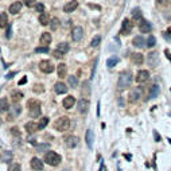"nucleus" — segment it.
I'll return each instance as SVG.
<instances>
[{
    "label": "nucleus",
    "mask_w": 171,
    "mask_h": 171,
    "mask_svg": "<svg viewBox=\"0 0 171 171\" xmlns=\"http://www.w3.org/2000/svg\"><path fill=\"white\" fill-rule=\"evenodd\" d=\"M27 108H28V113L31 117H39L40 112H42V106L38 100H28L27 101Z\"/></svg>",
    "instance_id": "nucleus-1"
},
{
    "label": "nucleus",
    "mask_w": 171,
    "mask_h": 171,
    "mask_svg": "<svg viewBox=\"0 0 171 171\" xmlns=\"http://www.w3.org/2000/svg\"><path fill=\"white\" fill-rule=\"evenodd\" d=\"M69 127H70V120H69V117H66V116H62V117L57 118V121L54 123V128L59 132L67 131Z\"/></svg>",
    "instance_id": "nucleus-2"
},
{
    "label": "nucleus",
    "mask_w": 171,
    "mask_h": 171,
    "mask_svg": "<svg viewBox=\"0 0 171 171\" xmlns=\"http://www.w3.org/2000/svg\"><path fill=\"white\" fill-rule=\"evenodd\" d=\"M44 162L50 164V166H58L59 162H61V155H58L54 151H48L46 153V156H44Z\"/></svg>",
    "instance_id": "nucleus-3"
},
{
    "label": "nucleus",
    "mask_w": 171,
    "mask_h": 171,
    "mask_svg": "<svg viewBox=\"0 0 171 171\" xmlns=\"http://www.w3.org/2000/svg\"><path fill=\"white\" fill-rule=\"evenodd\" d=\"M131 82H132V74L131 73H121L120 77H118L117 86L120 89H125L131 85Z\"/></svg>",
    "instance_id": "nucleus-4"
},
{
    "label": "nucleus",
    "mask_w": 171,
    "mask_h": 171,
    "mask_svg": "<svg viewBox=\"0 0 171 171\" xmlns=\"http://www.w3.org/2000/svg\"><path fill=\"white\" fill-rule=\"evenodd\" d=\"M143 96V89L140 86H137V88H133L129 93V102H137V101L140 100V97Z\"/></svg>",
    "instance_id": "nucleus-5"
},
{
    "label": "nucleus",
    "mask_w": 171,
    "mask_h": 171,
    "mask_svg": "<svg viewBox=\"0 0 171 171\" xmlns=\"http://www.w3.org/2000/svg\"><path fill=\"white\" fill-rule=\"evenodd\" d=\"M39 69L43 73H46V74H48V73H53L54 71V65L51 61H48V59H43V61H40L39 63Z\"/></svg>",
    "instance_id": "nucleus-6"
},
{
    "label": "nucleus",
    "mask_w": 171,
    "mask_h": 171,
    "mask_svg": "<svg viewBox=\"0 0 171 171\" xmlns=\"http://www.w3.org/2000/svg\"><path fill=\"white\" fill-rule=\"evenodd\" d=\"M149 78V71L148 70H139L137 71V74H136L135 79L137 83H143L145 82L147 79Z\"/></svg>",
    "instance_id": "nucleus-7"
},
{
    "label": "nucleus",
    "mask_w": 171,
    "mask_h": 171,
    "mask_svg": "<svg viewBox=\"0 0 171 171\" xmlns=\"http://www.w3.org/2000/svg\"><path fill=\"white\" fill-rule=\"evenodd\" d=\"M132 22L129 20V19H124L123 20V24H121V30H120V32L123 34V35H128L129 32L132 31Z\"/></svg>",
    "instance_id": "nucleus-8"
},
{
    "label": "nucleus",
    "mask_w": 171,
    "mask_h": 171,
    "mask_svg": "<svg viewBox=\"0 0 171 171\" xmlns=\"http://www.w3.org/2000/svg\"><path fill=\"white\" fill-rule=\"evenodd\" d=\"M83 35V30H82V27H74L73 28V31H71V38H73V40L74 42H78V40H81V38H82Z\"/></svg>",
    "instance_id": "nucleus-9"
},
{
    "label": "nucleus",
    "mask_w": 171,
    "mask_h": 171,
    "mask_svg": "<svg viewBox=\"0 0 171 171\" xmlns=\"http://www.w3.org/2000/svg\"><path fill=\"white\" fill-rule=\"evenodd\" d=\"M88 110H89V101L86 100V98H81V100L78 101V112L85 114Z\"/></svg>",
    "instance_id": "nucleus-10"
},
{
    "label": "nucleus",
    "mask_w": 171,
    "mask_h": 171,
    "mask_svg": "<svg viewBox=\"0 0 171 171\" xmlns=\"http://www.w3.org/2000/svg\"><path fill=\"white\" fill-rule=\"evenodd\" d=\"M147 61H148V65L155 67V66L159 65V55L156 53H149L148 54V58H147Z\"/></svg>",
    "instance_id": "nucleus-11"
},
{
    "label": "nucleus",
    "mask_w": 171,
    "mask_h": 171,
    "mask_svg": "<svg viewBox=\"0 0 171 171\" xmlns=\"http://www.w3.org/2000/svg\"><path fill=\"white\" fill-rule=\"evenodd\" d=\"M65 143H66V145H67L69 148H73V147H75V145L78 144V137H75V136H73V135L66 136Z\"/></svg>",
    "instance_id": "nucleus-12"
},
{
    "label": "nucleus",
    "mask_w": 171,
    "mask_h": 171,
    "mask_svg": "<svg viewBox=\"0 0 171 171\" xmlns=\"http://www.w3.org/2000/svg\"><path fill=\"white\" fill-rule=\"evenodd\" d=\"M31 168L35 171H39L43 168V162L39 158H32L31 159Z\"/></svg>",
    "instance_id": "nucleus-13"
},
{
    "label": "nucleus",
    "mask_w": 171,
    "mask_h": 171,
    "mask_svg": "<svg viewBox=\"0 0 171 171\" xmlns=\"http://www.w3.org/2000/svg\"><path fill=\"white\" fill-rule=\"evenodd\" d=\"M24 128H26V131L28 132V133H35L38 129H40L39 128V124L34 123V121H30V123H26V125H24Z\"/></svg>",
    "instance_id": "nucleus-14"
},
{
    "label": "nucleus",
    "mask_w": 171,
    "mask_h": 171,
    "mask_svg": "<svg viewBox=\"0 0 171 171\" xmlns=\"http://www.w3.org/2000/svg\"><path fill=\"white\" fill-rule=\"evenodd\" d=\"M151 28H152V26L149 24V22H147V20H140V24H139V30H140V32H151Z\"/></svg>",
    "instance_id": "nucleus-15"
},
{
    "label": "nucleus",
    "mask_w": 171,
    "mask_h": 171,
    "mask_svg": "<svg viewBox=\"0 0 171 171\" xmlns=\"http://www.w3.org/2000/svg\"><path fill=\"white\" fill-rule=\"evenodd\" d=\"M77 7H78V1H77V0H71V1H69L67 4H65L63 11H65V12H73Z\"/></svg>",
    "instance_id": "nucleus-16"
},
{
    "label": "nucleus",
    "mask_w": 171,
    "mask_h": 171,
    "mask_svg": "<svg viewBox=\"0 0 171 171\" xmlns=\"http://www.w3.org/2000/svg\"><path fill=\"white\" fill-rule=\"evenodd\" d=\"M131 59L135 65H141V63L144 62V57H143V54H140V53H132Z\"/></svg>",
    "instance_id": "nucleus-17"
},
{
    "label": "nucleus",
    "mask_w": 171,
    "mask_h": 171,
    "mask_svg": "<svg viewBox=\"0 0 171 171\" xmlns=\"http://www.w3.org/2000/svg\"><path fill=\"white\" fill-rule=\"evenodd\" d=\"M63 108H66V109H70V108H73V105L75 104V98L73 96H67L65 97V100H63Z\"/></svg>",
    "instance_id": "nucleus-18"
},
{
    "label": "nucleus",
    "mask_w": 171,
    "mask_h": 171,
    "mask_svg": "<svg viewBox=\"0 0 171 171\" xmlns=\"http://www.w3.org/2000/svg\"><path fill=\"white\" fill-rule=\"evenodd\" d=\"M132 43H133V46H135V47H137V48H143L144 47V46H147V44H145V40L143 39V36H135V38H133V40H132Z\"/></svg>",
    "instance_id": "nucleus-19"
},
{
    "label": "nucleus",
    "mask_w": 171,
    "mask_h": 171,
    "mask_svg": "<svg viewBox=\"0 0 171 171\" xmlns=\"http://www.w3.org/2000/svg\"><path fill=\"white\" fill-rule=\"evenodd\" d=\"M40 44H43V46H48V44L51 43V34L50 32H43L42 35H40Z\"/></svg>",
    "instance_id": "nucleus-20"
},
{
    "label": "nucleus",
    "mask_w": 171,
    "mask_h": 171,
    "mask_svg": "<svg viewBox=\"0 0 171 171\" xmlns=\"http://www.w3.org/2000/svg\"><path fill=\"white\" fill-rule=\"evenodd\" d=\"M57 73H58V77H59V78L66 77V74H67V67H66L65 63H59V65H58Z\"/></svg>",
    "instance_id": "nucleus-21"
},
{
    "label": "nucleus",
    "mask_w": 171,
    "mask_h": 171,
    "mask_svg": "<svg viewBox=\"0 0 171 171\" xmlns=\"http://www.w3.org/2000/svg\"><path fill=\"white\" fill-rule=\"evenodd\" d=\"M20 9H22V3H20V1H15V3H12L11 7H9V12L12 13V15H16Z\"/></svg>",
    "instance_id": "nucleus-22"
},
{
    "label": "nucleus",
    "mask_w": 171,
    "mask_h": 171,
    "mask_svg": "<svg viewBox=\"0 0 171 171\" xmlns=\"http://www.w3.org/2000/svg\"><path fill=\"white\" fill-rule=\"evenodd\" d=\"M54 89H55V92H57L58 94H62V93L67 92V86H66L63 82H57L55 86H54Z\"/></svg>",
    "instance_id": "nucleus-23"
},
{
    "label": "nucleus",
    "mask_w": 171,
    "mask_h": 171,
    "mask_svg": "<svg viewBox=\"0 0 171 171\" xmlns=\"http://www.w3.org/2000/svg\"><path fill=\"white\" fill-rule=\"evenodd\" d=\"M93 140H94V133H93L92 129H88L86 131V144H88L89 148L93 147Z\"/></svg>",
    "instance_id": "nucleus-24"
},
{
    "label": "nucleus",
    "mask_w": 171,
    "mask_h": 171,
    "mask_svg": "<svg viewBox=\"0 0 171 171\" xmlns=\"http://www.w3.org/2000/svg\"><path fill=\"white\" fill-rule=\"evenodd\" d=\"M159 92H160V89H159L158 85H152L151 89H149V94H148V98H155V97L159 96Z\"/></svg>",
    "instance_id": "nucleus-25"
},
{
    "label": "nucleus",
    "mask_w": 171,
    "mask_h": 171,
    "mask_svg": "<svg viewBox=\"0 0 171 171\" xmlns=\"http://www.w3.org/2000/svg\"><path fill=\"white\" fill-rule=\"evenodd\" d=\"M7 110H9L8 100H7L5 97H3V98L0 100V112L3 113V112H7Z\"/></svg>",
    "instance_id": "nucleus-26"
},
{
    "label": "nucleus",
    "mask_w": 171,
    "mask_h": 171,
    "mask_svg": "<svg viewBox=\"0 0 171 171\" xmlns=\"http://www.w3.org/2000/svg\"><path fill=\"white\" fill-rule=\"evenodd\" d=\"M7 26H8V16H7V13L5 12L0 13V28H5Z\"/></svg>",
    "instance_id": "nucleus-27"
},
{
    "label": "nucleus",
    "mask_w": 171,
    "mask_h": 171,
    "mask_svg": "<svg viewBox=\"0 0 171 171\" xmlns=\"http://www.w3.org/2000/svg\"><path fill=\"white\" fill-rule=\"evenodd\" d=\"M39 22H40V24H42V26H47L48 22H50V16H48L46 12H42L39 15Z\"/></svg>",
    "instance_id": "nucleus-28"
},
{
    "label": "nucleus",
    "mask_w": 171,
    "mask_h": 171,
    "mask_svg": "<svg viewBox=\"0 0 171 171\" xmlns=\"http://www.w3.org/2000/svg\"><path fill=\"white\" fill-rule=\"evenodd\" d=\"M132 18L135 19V20H143V16H141V11L140 8H133L132 9Z\"/></svg>",
    "instance_id": "nucleus-29"
},
{
    "label": "nucleus",
    "mask_w": 171,
    "mask_h": 171,
    "mask_svg": "<svg viewBox=\"0 0 171 171\" xmlns=\"http://www.w3.org/2000/svg\"><path fill=\"white\" fill-rule=\"evenodd\" d=\"M9 110L12 112V114L9 116V120H13V117H15V116H18V114H20V112H22V108L16 105V106H13V108H9Z\"/></svg>",
    "instance_id": "nucleus-30"
},
{
    "label": "nucleus",
    "mask_w": 171,
    "mask_h": 171,
    "mask_svg": "<svg viewBox=\"0 0 171 171\" xmlns=\"http://www.w3.org/2000/svg\"><path fill=\"white\" fill-rule=\"evenodd\" d=\"M11 97H12V101L16 104L18 101H20L23 98V93L22 92H12V94H11Z\"/></svg>",
    "instance_id": "nucleus-31"
},
{
    "label": "nucleus",
    "mask_w": 171,
    "mask_h": 171,
    "mask_svg": "<svg viewBox=\"0 0 171 171\" xmlns=\"http://www.w3.org/2000/svg\"><path fill=\"white\" fill-rule=\"evenodd\" d=\"M57 50H59L61 53L66 54V53H67V51H69V44L66 43V42H62V43H59V44H58Z\"/></svg>",
    "instance_id": "nucleus-32"
},
{
    "label": "nucleus",
    "mask_w": 171,
    "mask_h": 171,
    "mask_svg": "<svg viewBox=\"0 0 171 171\" xmlns=\"http://www.w3.org/2000/svg\"><path fill=\"white\" fill-rule=\"evenodd\" d=\"M116 63H118V58L116 57V55H113V57H110L108 61H106V66L108 67H113Z\"/></svg>",
    "instance_id": "nucleus-33"
},
{
    "label": "nucleus",
    "mask_w": 171,
    "mask_h": 171,
    "mask_svg": "<svg viewBox=\"0 0 171 171\" xmlns=\"http://www.w3.org/2000/svg\"><path fill=\"white\" fill-rule=\"evenodd\" d=\"M69 85H70L71 88H77L78 86V78L75 75H70L69 77Z\"/></svg>",
    "instance_id": "nucleus-34"
},
{
    "label": "nucleus",
    "mask_w": 171,
    "mask_h": 171,
    "mask_svg": "<svg viewBox=\"0 0 171 171\" xmlns=\"http://www.w3.org/2000/svg\"><path fill=\"white\" fill-rule=\"evenodd\" d=\"M89 93H90V86H89L88 81H85L83 82V88H82V94L83 96H89Z\"/></svg>",
    "instance_id": "nucleus-35"
},
{
    "label": "nucleus",
    "mask_w": 171,
    "mask_h": 171,
    "mask_svg": "<svg viewBox=\"0 0 171 171\" xmlns=\"http://www.w3.org/2000/svg\"><path fill=\"white\" fill-rule=\"evenodd\" d=\"M32 90H34L35 93H43L44 92V86L42 85V83H35L34 88H32Z\"/></svg>",
    "instance_id": "nucleus-36"
},
{
    "label": "nucleus",
    "mask_w": 171,
    "mask_h": 171,
    "mask_svg": "<svg viewBox=\"0 0 171 171\" xmlns=\"http://www.w3.org/2000/svg\"><path fill=\"white\" fill-rule=\"evenodd\" d=\"M100 42H101V36L100 35H96L92 39V42H90V46H92V47H97V46L100 44Z\"/></svg>",
    "instance_id": "nucleus-37"
},
{
    "label": "nucleus",
    "mask_w": 171,
    "mask_h": 171,
    "mask_svg": "<svg viewBox=\"0 0 171 171\" xmlns=\"http://www.w3.org/2000/svg\"><path fill=\"white\" fill-rule=\"evenodd\" d=\"M50 26H51V30L55 31L58 27H59V20H58L57 18H53L51 19V24H50Z\"/></svg>",
    "instance_id": "nucleus-38"
},
{
    "label": "nucleus",
    "mask_w": 171,
    "mask_h": 171,
    "mask_svg": "<svg viewBox=\"0 0 171 171\" xmlns=\"http://www.w3.org/2000/svg\"><path fill=\"white\" fill-rule=\"evenodd\" d=\"M46 149H50V144L48 143H43V144H39L36 145V151H46Z\"/></svg>",
    "instance_id": "nucleus-39"
},
{
    "label": "nucleus",
    "mask_w": 171,
    "mask_h": 171,
    "mask_svg": "<svg viewBox=\"0 0 171 171\" xmlns=\"http://www.w3.org/2000/svg\"><path fill=\"white\" fill-rule=\"evenodd\" d=\"M155 44H156V39H155V36L149 35V38L147 39V46H148V47H153Z\"/></svg>",
    "instance_id": "nucleus-40"
},
{
    "label": "nucleus",
    "mask_w": 171,
    "mask_h": 171,
    "mask_svg": "<svg viewBox=\"0 0 171 171\" xmlns=\"http://www.w3.org/2000/svg\"><path fill=\"white\" fill-rule=\"evenodd\" d=\"M47 123H48V117H42L39 120V123H38V124H39V128H40V129L44 128L46 125H47Z\"/></svg>",
    "instance_id": "nucleus-41"
},
{
    "label": "nucleus",
    "mask_w": 171,
    "mask_h": 171,
    "mask_svg": "<svg viewBox=\"0 0 171 171\" xmlns=\"http://www.w3.org/2000/svg\"><path fill=\"white\" fill-rule=\"evenodd\" d=\"M35 53H48V47L47 46H40V47L35 48Z\"/></svg>",
    "instance_id": "nucleus-42"
},
{
    "label": "nucleus",
    "mask_w": 171,
    "mask_h": 171,
    "mask_svg": "<svg viewBox=\"0 0 171 171\" xmlns=\"http://www.w3.org/2000/svg\"><path fill=\"white\" fill-rule=\"evenodd\" d=\"M8 171H20V166H19L18 163H12L8 167Z\"/></svg>",
    "instance_id": "nucleus-43"
},
{
    "label": "nucleus",
    "mask_w": 171,
    "mask_h": 171,
    "mask_svg": "<svg viewBox=\"0 0 171 171\" xmlns=\"http://www.w3.org/2000/svg\"><path fill=\"white\" fill-rule=\"evenodd\" d=\"M11 158H12V153H11V152H7V151H5L4 155H3V162H8Z\"/></svg>",
    "instance_id": "nucleus-44"
},
{
    "label": "nucleus",
    "mask_w": 171,
    "mask_h": 171,
    "mask_svg": "<svg viewBox=\"0 0 171 171\" xmlns=\"http://www.w3.org/2000/svg\"><path fill=\"white\" fill-rule=\"evenodd\" d=\"M23 3L27 7H32V5H35V0H23Z\"/></svg>",
    "instance_id": "nucleus-45"
},
{
    "label": "nucleus",
    "mask_w": 171,
    "mask_h": 171,
    "mask_svg": "<svg viewBox=\"0 0 171 171\" xmlns=\"http://www.w3.org/2000/svg\"><path fill=\"white\" fill-rule=\"evenodd\" d=\"M11 132H12V135H15V136H20V131H19L16 127L11 128Z\"/></svg>",
    "instance_id": "nucleus-46"
},
{
    "label": "nucleus",
    "mask_w": 171,
    "mask_h": 171,
    "mask_svg": "<svg viewBox=\"0 0 171 171\" xmlns=\"http://www.w3.org/2000/svg\"><path fill=\"white\" fill-rule=\"evenodd\" d=\"M35 8H36V11H38V12L42 13V12L44 11V5H43V4H36V5H35Z\"/></svg>",
    "instance_id": "nucleus-47"
},
{
    "label": "nucleus",
    "mask_w": 171,
    "mask_h": 171,
    "mask_svg": "<svg viewBox=\"0 0 171 171\" xmlns=\"http://www.w3.org/2000/svg\"><path fill=\"white\" fill-rule=\"evenodd\" d=\"M53 54H54V57H55V58H61V57H63V53H61L59 50H55V51H53Z\"/></svg>",
    "instance_id": "nucleus-48"
},
{
    "label": "nucleus",
    "mask_w": 171,
    "mask_h": 171,
    "mask_svg": "<svg viewBox=\"0 0 171 171\" xmlns=\"http://www.w3.org/2000/svg\"><path fill=\"white\" fill-rule=\"evenodd\" d=\"M164 54H166V57L171 61V53H170V50H164Z\"/></svg>",
    "instance_id": "nucleus-49"
},
{
    "label": "nucleus",
    "mask_w": 171,
    "mask_h": 171,
    "mask_svg": "<svg viewBox=\"0 0 171 171\" xmlns=\"http://www.w3.org/2000/svg\"><path fill=\"white\" fill-rule=\"evenodd\" d=\"M27 82V77H23L20 81H19V85H23V83H26Z\"/></svg>",
    "instance_id": "nucleus-50"
},
{
    "label": "nucleus",
    "mask_w": 171,
    "mask_h": 171,
    "mask_svg": "<svg viewBox=\"0 0 171 171\" xmlns=\"http://www.w3.org/2000/svg\"><path fill=\"white\" fill-rule=\"evenodd\" d=\"M13 75H15V73H9L8 75H5V78H7V79H8V78H12Z\"/></svg>",
    "instance_id": "nucleus-51"
},
{
    "label": "nucleus",
    "mask_w": 171,
    "mask_h": 171,
    "mask_svg": "<svg viewBox=\"0 0 171 171\" xmlns=\"http://www.w3.org/2000/svg\"><path fill=\"white\" fill-rule=\"evenodd\" d=\"M159 3H160V4H164V5H166L168 1H167V0H159Z\"/></svg>",
    "instance_id": "nucleus-52"
},
{
    "label": "nucleus",
    "mask_w": 171,
    "mask_h": 171,
    "mask_svg": "<svg viewBox=\"0 0 171 171\" xmlns=\"http://www.w3.org/2000/svg\"><path fill=\"white\" fill-rule=\"evenodd\" d=\"M155 137H156V141L160 140V137H159V135H158V132H155Z\"/></svg>",
    "instance_id": "nucleus-53"
},
{
    "label": "nucleus",
    "mask_w": 171,
    "mask_h": 171,
    "mask_svg": "<svg viewBox=\"0 0 171 171\" xmlns=\"http://www.w3.org/2000/svg\"><path fill=\"white\" fill-rule=\"evenodd\" d=\"M66 171H67V170H66Z\"/></svg>",
    "instance_id": "nucleus-54"
},
{
    "label": "nucleus",
    "mask_w": 171,
    "mask_h": 171,
    "mask_svg": "<svg viewBox=\"0 0 171 171\" xmlns=\"http://www.w3.org/2000/svg\"><path fill=\"white\" fill-rule=\"evenodd\" d=\"M118 171H120V170H118Z\"/></svg>",
    "instance_id": "nucleus-55"
}]
</instances>
